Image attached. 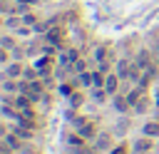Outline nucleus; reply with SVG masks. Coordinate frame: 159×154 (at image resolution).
Returning a JSON list of instances; mask_svg holds the SVG:
<instances>
[{
  "instance_id": "1",
  "label": "nucleus",
  "mask_w": 159,
  "mask_h": 154,
  "mask_svg": "<svg viewBox=\"0 0 159 154\" xmlns=\"http://www.w3.org/2000/svg\"><path fill=\"white\" fill-rule=\"evenodd\" d=\"M134 149H137V154H149V152H152V142H149V137L137 139V142H134Z\"/></svg>"
},
{
  "instance_id": "2",
  "label": "nucleus",
  "mask_w": 159,
  "mask_h": 154,
  "mask_svg": "<svg viewBox=\"0 0 159 154\" xmlns=\"http://www.w3.org/2000/svg\"><path fill=\"white\" fill-rule=\"evenodd\" d=\"M25 94H27L30 99H40V94H42V87H40V84H37V82L32 79V82L27 84V89H25Z\"/></svg>"
},
{
  "instance_id": "3",
  "label": "nucleus",
  "mask_w": 159,
  "mask_h": 154,
  "mask_svg": "<svg viewBox=\"0 0 159 154\" xmlns=\"http://www.w3.org/2000/svg\"><path fill=\"white\" fill-rule=\"evenodd\" d=\"M77 124H80V137H92V134H94V124H92V122L80 119Z\"/></svg>"
},
{
  "instance_id": "4",
  "label": "nucleus",
  "mask_w": 159,
  "mask_h": 154,
  "mask_svg": "<svg viewBox=\"0 0 159 154\" xmlns=\"http://www.w3.org/2000/svg\"><path fill=\"white\" fill-rule=\"evenodd\" d=\"M144 134L147 137H159V122H147L144 124Z\"/></svg>"
},
{
  "instance_id": "5",
  "label": "nucleus",
  "mask_w": 159,
  "mask_h": 154,
  "mask_svg": "<svg viewBox=\"0 0 159 154\" xmlns=\"http://www.w3.org/2000/svg\"><path fill=\"white\" fill-rule=\"evenodd\" d=\"M22 72H25V70H22V65H20V62H15V65H10V67L5 70V75H7V77H20Z\"/></svg>"
},
{
  "instance_id": "6",
  "label": "nucleus",
  "mask_w": 159,
  "mask_h": 154,
  "mask_svg": "<svg viewBox=\"0 0 159 154\" xmlns=\"http://www.w3.org/2000/svg\"><path fill=\"white\" fill-rule=\"evenodd\" d=\"M117 79H119V75H109L104 79V89L107 92H117Z\"/></svg>"
},
{
  "instance_id": "7",
  "label": "nucleus",
  "mask_w": 159,
  "mask_h": 154,
  "mask_svg": "<svg viewBox=\"0 0 159 154\" xmlns=\"http://www.w3.org/2000/svg\"><path fill=\"white\" fill-rule=\"evenodd\" d=\"M114 107H117L119 112H127V107H129V99H127V97H114Z\"/></svg>"
},
{
  "instance_id": "8",
  "label": "nucleus",
  "mask_w": 159,
  "mask_h": 154,
  "mask_svg": "<svg viewBox=\"0 0 159 154\" xmlns=\"http://www.w3.org/2000/svg\"><path fill=\"white\" fill-rule=\"evenodd\" d=\"M5 144H7L10 149H20V137H15V134H7V137H5Z\"/></svg>"
},
{
  "instance_id": "9",
  "label": "nucleus",
  "mask_w": 159,
  "mask_h": 154,
  "mask_svg": "<svg viewBox=\"0 0 159 154\" xmlns=\"http://www.w3.org/2000/svg\"><path fill=\"white\" fill-rule=\"evenodd\" d=\"M47 37H50V42H60L62 40V30H50Z\"/></svg>"
},
{
  "instance_id": "10",
  "label": "nucleus",
  "mask_w": 159,
  "mask_h": 154,
  "mask_svg": "<svg viewBox=\"0 0 159 154\" xmlns=\"http://www.w3.org/2000/svg\"><path fill=\"white\" fill-rule=\"evenodd\" d=\"M107 147H109V137H107V134H102V137L97 139V149H107Z\"/></svg>"
},
{
  "instance_id": "11",
  "label": "nucleus",
  "mask_w": 159,
  "mask_h": 154,
  "mask_svg": "<svg viewBox=\"0 0 159 154\" xmlns=\"http://www.w3.org/2000/svg\"><path fill=\"white\" fill-rule=\"evenodd\" d=\"M92 82H94L97 87H102V84H104V75H102V72H94V75H92Z\"/></svg>"
},
{
  "instance_id": "12",
  "label": "nucleus",
  "mask_w": 159,
  "mask_h": 154,
  "mask_svg": "<svg viewBox=\"0 0 159 154\" xmlns=\"http://www.w3.org/2000/svg\"><path fill=\"white\" fill-rule=\"evenodd\" d=\"M127 152H129V147H127V144H119V147H114L109 154H127Z\"/></svg>"
},
{
  "instance_id": "13",
  "label": "nucleus",
  "mask_w": 159,
  "mask_h": 154,
  "mask_svg": "<svg viewBox=\"0 0 159 154\" xmlns=\"http://www.w3.org/2000/svg\"><path fill=\"white\" fill-rule=\"evenodd\" d=\"M35 75H37L35 70H25V79H27V82H32V79H35Z\"/></svg>"
},
{
  "instance_id": "14",
  "label": "nucleus",
  "mask_w": 159,
  "mask_h": 154,
  "mask_svg": "<svg viewBox=\"0 0 159 154\" xmlns=\"http://www.w3.org/2000/svg\"><path fill=\"white\" fill-rule=\"evenodd\" d=\"M5 89H7V92H12V89H17V84H12V82L7 79V82H5Z\"/></svg>"
},
{
  "instance_id": "15",
  "label": "nucleus",
  "mask_w": 159,
  "mask_h": 154,
  "mask_svg": "<svg viewBox=\"0 0 159 154\" xmlns=\"http://www.w3.org/2000/svg\"><path fill=\"white\" fill-rule=\"evenodd\" d=\"M82 102V94H72V104H80Z\"/></svg>"
},
{
  "instance_id": "16",
  "label": "nucleus",
  "mask_w": 159,
  "mask_h": 154,
  "mask_svg": "<svg viewBox=\"0 0 159 154\" xmlns=\"http://www.w3.org/2000/svg\"><path fill=\"white\" fill-rule=\"evenodd\" d=\"M75 154H94V152H89V149H77Z\"/></svg>"
},
{
  "instance_id": "17",
  "label": "nucleus",
  "mask_w": 159,
  "mask_h": 154,
  "mask_svg": "<svg viewBox=\"0 0 159 154\" xmlns=\"http://www.w3.org/2000/svg\"><path fill=\"white\" fill-rule=\"evenodd\" d=\"M22 152H25V154H37V152H35L32 147H27V149H22Z\"/></svg>"
}]
</instances>
